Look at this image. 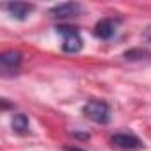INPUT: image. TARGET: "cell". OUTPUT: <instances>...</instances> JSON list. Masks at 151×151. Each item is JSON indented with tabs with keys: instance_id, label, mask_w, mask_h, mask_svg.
Returning <instances> with one entry per match:
<instances>
[{
	"instance_id": "cell-1",
	"label": "cell",
	"mask_w": 151,
	"mask_h": 151,
	"mask_svg": "<svg viewBox=\"0 0 151 151\" xmlns=\"http://www.w3.org/2000/svg\"><path fill=\"white\" fill-rule=\"evenodd\" d=\"M55 30L62 37V52L66 53H78L84 46L80 30L73 25H57Z\"/></svg>"
},
{
	"instance_id": "cell-2",
	"label": "cell",
	"mask_w": 151,
	"mask_h": 151,
	"mask_svg": "<svg viewBox=\"0 0 151 151\" xmlns=\"http://www.w3.org/2000/svg\"><path fill=\"white\" fill-rule=\"evenodd\" d=\"M82 112L86 117H89L91 121H94L98 124H107L110 121V107L101 100H89L84 105Z\"/></svg>"
},
{
	"instance_id": "cell-3",
	"label": "cell",
	"mask_w": 151,
	"mask_h": 151,
	"mask_svg": "<svg viewBox=\"0 0 151 151\" xmlns=\"http://www.w3.org/2000/svg\"><path fill=\"white\" fill-rule=\"evenodd\" d=\"M110 144L119 151H139L144 147L142 140L133 133H116L110 137Z\"/></svg>"
},
{
	"instance_id": "cell-4",
	"label": "cell",
	"mask_w": 151,
	"mask_h": 151,
	"mask_svg": "<svg viewBox=\"0 0 151 151\" xmlns=\"http://www.w3.org/2000/svg\"><path fill=\"white\" fill-rule=\"evenodd\" d=\"M119 23H121L119 18H103V20H100V22L94 25L93 34H94V37L107 41V39H110V37L116 34Z\"/></svg>"
},
{
	"instance_id": "cell-5",
	"label": "cell",
	"mask_w": 151,
	"mask_h": 151,
	"mask_svg": "<svg viewBox=\"0 0 151 151\" xmlns=\"http://www.w3.org/2000/svg\"><path fill=\"white\" fill-rule=\"evenodd\" d=\"M82 13V6L77 2H64L59 6H53L50 9V14L57 20H68V18H75Z\"/></svg>"
},
{
	"instance_id": "cell-6",
	"label": "cell",
	"mask_w": 151,
	"mask_h": 151,
	"mask_svg": "<svg viewBox=\"0 0 151 151\" xmlns=\"http://www.w3.org/2000/svg\"><path fill=\"white\" fill-rule=\"evenodd\" d=\"M20 64H22V53L16 52V50H7V52H4L0 55V66H2L4 75L16 73Z\"/></svg>"
},
{
	"instance_id": "cell-7",
	"label": "cell",
	"mask_w": 151,
	"mask_h": 151,
	"mask_svg": "<svg viewBox=\"0 0 151 151\" xmlns=\"http://www.w3.org/2000/svg\"><path fill=\"white\" fill-rule=\"evenodd\" d=\"M7 13L14 18V20H27L30 16V13L34 11V4H27V2H9L6 4Z\"/></svg>"
},
{
	"instance_id": "cell-8",
	"label": "cell",
	"mask_w": 151,
	"mask_h": 151,
	"mask_svg": "<svg viewBox=\"0 0 151 151\" xmlns=\"http://www.w3.org/2000/svg\"><path fill=\"white\" fill-rule=\"evenodd\" d=\"M11 124H13V130H14L16 133H20V135L29 133V117H27L25 114H22V112L14 114Z\"/></svg>"
},
{
	"instance_id": "cell-9",
	"label": "cell",
	"mask_w": 151,
	"mask_h": 151,
	"mask_svg": "<svg viewBox=\"0 0 151 151\" xmlns=\"http://www.w3.org/2000/svg\"><path fill=\"white\" fill-rule=\"evenodd\" d=\"M144 55H151L149 52H146V50H140V48H137V50H130V52H126L124 53V59H128V60H135V59H144Z\"/></svg>"
},
{
	"instance_id": "cell-10",
	"label": "cell",
	"mask_w": 151,
	"mask_h": 151,
	"mask_svg": "<svg viewBox=\"0 0 151 151\" xmlns=\"http://www.w3.org/2000/svg\"><path fill=\"white\" fill-rule=\"evenodd\" d=\"M66 151H86V149H80V147H75V146H71V147H66Z\"/></svg>"
},
{
	"instance_id": "cell-11",
	"label": "cell",
	"mask_w": 151,
	"mask_h": 151,
	"mask_svg": "<svg viewBox=\"0 0 151 151\" xmlns=\"http://www.w3.org/2000/svg\"><path fill=\"white\" fill-rule=\"evenodd\" d=\"M149 37H151V34H149Z\"/></svg>"
}]
</instances>
